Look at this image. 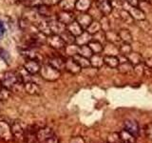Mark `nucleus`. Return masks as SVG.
Returning a JSON list of instances; mask_svg holds the SVG:
<instances>
[{
    "mask_svg": "<svg viewBox=\"0 0 152 143\" xmlns=\"http://www.w3.org/2000/svg\"><path fill=\"white\" fill-rule=\"evenodd\" d=\"M46 41L50 48L57 51L60 50H64L65 47L66 46L64 40L62 39V37L60 35H54V33H51L50 35H48L46 38Z\"/></svg>",
    "mask_w": 152,
    "mask_h": 143,
    "instance_id": "nucleus-4",
    "label": "nucleus"
},
{
    "mask_svg": "<svg viewBox=\"0 0 152 143\" xmlns=\"http://www.w3.org/2000/svg\"><path fill=\"white\" fill-rule=\"evenodd\" d=\"M5 32H6V29H5L3 23L0 21V39H2V37L5 35Z\"/></svg>",
    "mask_w": 152,
    "mask_h": 143,
    "instance_id": "nucleus-50",
    "label": "nucleus"
},
{
    "mask_svg": "<svg viewBox=\"0 0 152 143\" xmlns=\"http://www.w3.org/2000/svg\"><path fill=\"white\" fill-rule=\"evenodd\" d=\"M104 63L111 69H117V67L120 64L118 56L114 55H104Z\"/></svg>",
    "mask_w": 152,
    "mask_h": 143,
    "instance_id": "nucleus-26",
    "label": "nucleus"
},
{
    "mask_svg": "<svg viewBox=\"0 0 152 143\" xmlns=\"http://www.w3.org/2000/svg\"><path fill=\"white\" fill-rule=\"evenodd\" d=\"M11 97V90L3 87L0 91V101H5Z\"/></svg>",
    "mask_w": 152,
    "mask_h": 143,
    "instance_id": "nucleus-41",
    "label": "nucleus"
},
{
    "mask_svg": "<svg viewBox=\"0 0 152 143\" xmlns=\"http://www.w3.org/2000/svg\"><path fill=\"white\" fill-rule=\"evenodd\" d=\"M69 143H86L85 139L81 136H74L69 140Z\"/></svg>",
    "mask_w": 152,
    "mask_h": 143,
    "instance_id": "nucleus-46",
    "label": "nucleus"
},
{
    "mask_svg": "<svg viewBox=\"0 0 152 143\" xmlns=\"http://www.w3.org/2000/svg\"><path fill=\"white\" fill-rule=\"evenodd\" d=\"M118 35H119V38H120L121 43H128V44H131L133 41L131 32L128 31L127 29H121V30L118 32Z\"/></svg>",
    "mask_w": 152,
    "mask_h": 143,
    "instance_id": "nucleus-25",
    "label": "nucleus"
},
{
    "mask_svg": "<svg viewBox=\"0 0 152 143\" xmlns=\"http://www.w3.org/2000/svg\"><path fill=\"white\" fill-rule=\"evenodd\" d=\"M91 40H92V35H89V33L87 31H84L80 35L76 36V38H75V44L77 45V46L88 45Z\"/></svg>",
    "mask_w": 152,
    "mask_h": 143,
    "instance_id": "nucleus-20",
    "label": "nucleus"
},
{
    "mask_svg": "<svg viewBox=\"0 0 152 143\" xmlns=\"http://www.w3.org/2000/svg\"><path fill=\"white\" fill-rule=\"evenodd\" d=\"M56 18L58 20L63 23L64 25L68 26L70 23H72L73 21H75L76 16L73 13V12H68V11H60L58 13H57Z\"/></svg>",
    "mask_w": 152,
    "mask_h": 143,
    "instance_id": "nucleus-11",
    "label": "nucleus"
},
{
    "mask_svg": "<svg viewBox=\"0 0 152 143\" xmlns=\"http://www.w3.org/2000/svg\"><path fill=\"white\" fill-rule=\"evenodd\" d=\"M1 82H2L3 87L11 91H12V89L15 87V86L19 84H23L22 80L20 78V75H19L17 71H8L6 73H4Z\"/></svg>",
    "mask_w": 152,
    "mask_h": 143,
    "instance_id": "nucleus-1",
    "label": "nucleus"
},
{
    "mask_svg": "<svg viewBox=\"0 0 152 143\" xmlns=\"http://www.w3.org/2000/svg\"><path fill=\"white\" fill-rule=\"evenodd\" d=\"M119 17H120V19L124 23L128 24V25H131V24H133L135 21L130 15V13H128L126 9H121L120 11H119Z\"/></svg>",
    "mask_w": 152,
    "mask_h": 143,
    "instance_id": "nucleus-31",
    "label": "nucleus"
},
{
    "mask_svg": "<svg viewBox=\"0 0 152 143\" xmlns=\"http://www.w3.org/2000/svg\"><path fill=\"white\" fill-rule=\"evenodd\" d=\"M133 72L139 76H142V74H144L145 73V65H144V62L141 64H138L136 66H134V68H133Z\"/></svg>",
    "mask_w": 152,
    "mask_h": 143,
    "instance_id": "nucleus-42",
    "label": "nucleus"
},
{
    "mask_svg": "<svg viewBox=\"0 0 152 143\" xmlns=\"http://www.w3.org/2000/svg\"><path fill=\"white\" fill-rule=\"evenodd\" d=\"M25 1H26V0H25Z\"/></svg>",
    "mask_w": 152,
    "mask_h": 143,
    "instance_id": "nucleus-54",
    "label": "nucleus"
},
{
    "mask_svg": "<svg viewBox=\"0 0 152 143\" xmlns=\"http://www.w3.org/2000/svg\"><path fill=\"white\" fill-rule=\"evenodd\" d=\"M99 22H100V25H101V30L104 31V32L111 30L110 21H109V19L107 15H103V17L101 18V20Z\"/></svg>",
    "mask_w": 152,
    "mask_h": 143,
    "instance_id": "nucleus-39",
    "label": "nucleus"
},
{
    "mask_svg": "<svg viewBox=\"0 0 152 143\" xmlns=\"http://www.w3.org/2000/svg\"><path fill=\"white\" fill-rule=\"evenodd\" d=\"M119 133V137L122 141V143H135L136 142V137L131 135L129 132H127L125 129H123Z\"/></svg>",
    "mask_w": 152,
    "mask_h": 143,
    "instance_id": "nucleus-23",
    "label": "nucleus"
},
{
    "mask_svg": "<svg viewBox=\"0 0 152 143\" xmlns=\"http://www.w3.org/2000/svg\"><path fill=\"white\" fill-rule=\"evenodd\" d=\"M78 55H82L84 57H87V58H90L91 55H93L92 51L90 50V48L88 45H84V46H79L78 48Z\"/></svg>",
    "mask_w": 152,
    "mask_h": 143,
    "instance_id": "nucleus-36",
    "label": "nucleus"
},
{
    "mask_svg": "<svg viewBox=\"0 0 152 143\" xmlns=\"http://www.w3.org/2000/svg\"><path fill=\"white\" fill-rule=\"evenodd\" d=\"M39 74L44 80L50 81V82H53V81H56L60 78L61 72L55 69L54 67H52L49 63H46V64L41 65Z\"/></svg>",
    "mask_w": 152,
    "mask_h": 143,
    "instance_id": "nucleus-2",
    "label": "nucleus"
},
{
    "mask_svg": "<svg viewBox=\"0 0 152 143\" xmlns=\"http://www.w3.org/2000/svg\"><path fill=\"white\" fill-rule=\"evenodd\" d=\"M97 8L103 15H109L113 11V5L110 0H96Z\"/></svg>",
    "mask_w": 152,
    "mask_h": 143,
    "instance_id": "nucleus-9",
    "label": "nucleus"
},
{
    "mask_svg": "<svg viewBox=\"0 0 152 143\" xmlns=\"http://www.w3.org/2000/svg\"><path fill=\"white\" fill-rule=\"evenodd\" d=\"M126 59L128 62H130V63L133 65V66H136L138 64H141L144 62V59H142V56L141 54L137 52H131L130 54H128L126 56Z\"/></svg>",
    "mask_w": 152,
    "mask_h": 143,
    "instance_id": "nucleus-24",
    "label": "nucleus"
},
{
    "mask_svg": "<svg viewBox=\"0 0 152 143\" xmlns=\"http://www.w3.org/2000/svg\"><path fill=\"white\" fill-rule=\"evenodd\" d=\"M118 47H119V52H120V55L124 56H126L128 54H130L133 51L131 44H128V43H121Z\"/></svg>",
    "mask_w": 152,
    "mask_h": 143,
    "instance_id": "nucleus-38",
    "label": "nucleus"
},
{
    "mask_svg": "<svg viewBox=\"0 0 152 143\" xmlns=\"http://www.w3.org/2000/svg\"><path fill=\"white\" fill-rule=\"evenodd\" d=\"M75 4L76 0H61V2L59 3V7L61 11L72 12L75 9Z\"/></svg>",
    "mask_w": 152,
    "mask_h": 143,
    "instance_id": "nucleus-30",
    "label": "nucleus"
},
{
    "mask_svg": "<svg viewBox=\"0 0 152 143\" xmlns=\"http://www.w3.org/2000/svg\"><path fill=\"white\" fill-rule=\"evenodd\" d=\"M140 2H144V1H149V0H139Z\"/></svg>",
    "mask_w": 152,
    "mask_h": 143,
    "instance_id": "nucleus-52",
    "label": "nucleus"
},
{
    "mask_svg": "<svg viewBox=\"0 0 152 143\" xmlns=\"http://www.w3.org/2000/svg\"><path fill=\"white\" fill-rule=\"evenodd\" d=\"M106 38L107 42L113 43V44H117V43L121 42L118 35V32H114L112 30L106 32Z\"/></svg>",
    "mask_w": 152,
    "mask_h": 143,
    "instance_id": "nucleus-35",
    "label": "nucleus"
},
{
    "mask_svg": "<svg viewBox=\"0 0 152 143\" xmlns=\"http://www.w3.org/2000/svg\"><path fill=\"white\" fill-rule=\"evenodd\" d=\"M91 7L90 0H76L75 9L80 13H87Z\"/></svg>",
    "mask_w": 152,
    "mask_h": 143,
    "instance_id": "nucleus-27",
    "label": "nucleus"
},
{
    "mask_svg": "<svg viewBox=\"0 0 152 143\" xmlns=\"http://www.w3.org/2000/svg\"><path fill=\"white\" fill-rule=\"evenodd\" d=\"M49 21V25L50 28V31L54 35H61L66 30V26L64 25L63 23H61L57 18H48Z\"/></svg>",
    "mask_w": 152,
    "mask_h": 143,
    "instance_id": "nucleus-7",
    "label": "nucleus"
},
{
    "mask_svg": "<svg viewBox=\"0 0 152 143\" xmlns=\"http://www.w3.org/2000/svg\"><path fill=\"white\" fill-rule=\"evenodd\" d=\"M41 62L38 60H33V59H28L25 63H24L23 67L25 68L28 73L31 75H34L39 74L40 69H41Z\"/></svg>",
    "mask_w": 152,
    "mask_h": 143,
    "instance_id": "nucleus-10",
    "label": "nucleus"
},
{
    "mask_svg": "<svg viewBox=\"0 0 152 143\" xmlns=\"http://www.w3.org/2000/svg\"><path fill=\"white\" fill-rule=\"evenodd\" d=\"M104 143H108V142H104Z\"/></svg>",
    "mask_w": 152,
    "mask_h": 143,
    "instance_id": "nucleus-53",
    "label": "nucleus"
},
{
    "mask_svg": "<svg viewBox=\"0 0 152 143\" xmlns=\"http://www.w3.org/2000/svg\"><path fill=\"white\" fill-rule=\"evenodd\" d=\"M41 2L42 4L46 5V6L52 7V6H55V5H59L61 0H41Z\"/></svg>",
    "mask_w": 152,
    "mask_h": 143,
    "instance_id": "nucleus-45",
    "label": "nucleus"
},
{
    "mask_svg": "<svg viewBox=\"0 0 152 143\" xmlns=\"http://www.w3.org/2000/svg\"><path fill=\"white\" fill-rule=\"evenodd\" d=\"M90 67L94 69H100L104 66V56L100 54H93L89 58Z\"/></svg>",
    "mask_w": 152,
    "mask_h": 143,
    "instance_id": "nucleus-22",
    "label": "nucleus"
},
{
    "mask_svg": "<svg viewBox=\"0 0 152 143\" xmlns=\"http://www.w3.org/2000/svg\"><path fill=\"white\" fill-rule=\"evenodd\" d=\"M88 47L90 48V50L92 51L93 54H102L104 50V44H102L101 42L96 41L92 39L88 43Z\"/></svg>",
    "mask_w": 152,
    "mask_h": 143,
    "instance_id": "nucleus-33",
    "label": "nucleus"
},
{
    "mask_svg": "<svg viewBox=\"0 0 152 143\" xmlns=\"http://www.w3.org/2000/svg\"><path fill=\"white\" fill-rule=\"evenodd\" d=\"M126 4L129 5L131 7H138L140 3L139 0H126Z\"/></svg>",
    "mask_w": 152,
    "mask_h": 143,
    "instance_id": "nucleus-48",
    "label": "nucleus"
},
{
    "mask_svg": "<svg viewBox=\"0 0 152 143\" xmlns=\"http://www.w3.org/2000/svg\"><path fill=\"white\" fill-rule=\"evenodd\" d=\"M124 129L127 132H129L135 137H137L140 133L139 124L135 120H133V119H126V120H125V122H124Z\"/></svg>",
    "mask_w": 152,
    "mask_h": 143,
    "instance_id": "nucleus-13",
    "label": "nucleus"
},
{
    "mask_svg": "<svg viewBox=\"0 0 152 143\" xmlns=\"http://www.w3.org/2000/svg\"><path fill=\"white\" fill-rule=\"evenodd\" d=\"M75 20L79 23V25L83 28V30L86 31L88 29V27L93 21V17L88 13H81L79 15L76 16Z\"/></svg>",
    "mask_w": 152,
    "mask_h": 143,
    "instance_id": "nucleus-17",
    "label": "nucleus"
},
{
    "mask_svg": "<svg viewBox=\"0 0 152 143\" xmlns=\"http://www.w3.org/2000/svg\"><path fill=\"white\" fill-rule=\"evenodd\" d=\"M53 135H55V133L51 128L47 127V126L39 127L37 129V131H36L37 142L38 143H44L48 139V138H50Z\"/></svg>",
    "mask_w": 152,
    "mask_h": 143,
    "instance_id": "nucleus-6",
    "label": "nucleus"
},
{
    "mask_svg": "<svg viewBox=\"0 0 152 143\" xmlns=\"http://www.w3.org/2000/svg\"><path fill=\"white\" fill-rule=\"evenodd\" d=\"M61 37L62 39L64 40V42L66 43V45H70V44H75V36L73 35H71V33L69 32V31H65L63 33H61Z\"/></svg>",
    "mask_w": 152,
    "mask_h": 143,
    "instance_id": "nucleus-34",
    "label": "nucleus"
},
{
    "mask_svg": "<svg viewBox=\"0 0 152 143\" xmlns=\"http://www.w3.org/2000/svg\"><path fill=\"white\" fill-rule=\"evenodd\" d=\"M39 127L35 126H28L25 130V136H24V142L26 143H37L36 131Z\"/></svg>",
    "mask_w": 152,
    "mask_h": 143,
    "instance_id": "nucleus-14",
    "label": "nucleus"
},
{
    "mask_svg": "<svg viewBox=\"0 0 152 143\" xmlns=\"http://www.w3.org/2000/svg\"><path fill=\"white\" fill-rule=\"evenodd\" d=\"M145 135L149 140H152V123L147 124L145 127Z\"/></svg>",
    "mask_w": 152,
    "mask_h": 143,
    "instance_id": "nucleus-44",
    "label": "nucleus"
},
{
    "mask_svg": "<svg viewBox=\"0 0 152 143\" xmlns=\"http://www.w3.org/2000/svg\"><path fill=\"white\" fill-rule=\"evenodd\" d=\"M3 88V85H2V82H1V80H0V91H1V89Z\"/></svg>",
    "mask_w": 152,
    "mask_h": 143,
    "instance_id": "nucleus-51",
    "label": "nucleus"
},
{
    "mask_svg": "<svg viewBox=\"0 0 152 143\" xmlns=\"http://www.w3.org/2000/svg\"><path fill=\"white\" fill-rule=\"evenodd\" d=\"M66 31H69L71 33V35H73L75 37L80 35L81 33L84 32L83 28L79 25V23L76 21V20L73 21L72 23H70L69 25L66 26Z\"/></svg>",
    "mask_w": 152,
    "mask_h": 143,
    "instance_id": "nucleus-28",
    "label": "nucleus"
},
{
    "mask_svg": "<svg viewBox=\"0 0 152 143\" xmlns=\"http://www.w3.org/2000/svg\"><path fill=\"white\" fill-rule=\"evenodd\" d=\"M126 11L130 13V15L132 16V18L136 21H142V20H145V13L142 11V10L139 7H131L129 5L126 4Z\"/></svg>",
    "mask_w": 152,
    "mask_h": 143,
    "instance_id": "nucleus-16",
    "label": "nucleus"
},
{
    "mask_svg": "<svg viewBox=\"0 0 152 143\" xmlns=\"http://www.w3.org/2000/svg\"><path fill=\"white\" fill-rule=\"evenodd\" d=\"M21 55L25 57V58L28 59H33V60H38L40 61L42 60V56L41 55H39L38 52H36L34 51V49H30V48H26L23 51H21Z\"/></svg>",
    "mask_w": 152,
    "mask_h": 143,
    "instance_id": "nucleus-21",
    "label": "nucleus"
},
{
    "mask_svg": "<svg viewBox=\"0 0 152 143\" xmlns=\"http://www.w3.org/2000/svg\"><path fill=\"white\" fill-rule=\"evenodd\" d=\"M0 139L6 142L13 139L11 124H9L5 120L0 121Z\"/></svg>",
    "mask_w": 152,
    "mask_h": 143,
    "instance_id": "nucleus-5",
    "label": "nucleus"
},
{
    "mask_svg": "<svg viewBox=\"0 0 152 143\" xmlns=\"http://www.w3.org/2000/svg\"><path fill=\"white\" fill-rule=\"evenodd\" d=\"M107 142L108 143H122L120 137H119L118 133H112L111 135H109Z\"/></svg>",
    "mask_w": 152,
    "mask_h": 143,
    "instance_id": "nucleus-43",
    "label": "nucleus"
},
{
    "mask_svg": "<svg viewBox=\"0 0 152 143\" xmlns=\"http://www.w3.org/2000/svg\"><path fill=\"white\" fill-rule=\"evenodd\" d=\"M12 137L14 140L17 142H23L24 141V136H25V130L26 128L22 125L21 121L15 120L11 124Z\"/></svg>",
    "mask_w": 152,
    "mask_h": 143,
    "instance_id": "nucleus-3",
    "label": "nucleus"
},
{
    "mask_svg": "<svg viewBox=\"0 0 152 143\" xmlns=\"http://www.w3.org/2000/svg\"><path fill=\"white\" fill-rule=\"evenodd\" d=\"M72 58L77 62V64L81 67L82 69H88L90 67V62H89V59L87 58V57H84L80 55H75L72 56Z\"/></svg>",
    "mask_w": 152,
    "mask_h": 143,
    "instance_id": "nucleus-32",
    "label": "nucleus"
},
{
    "mask_svg": "<svg viewBox=\"0 0 152 143\" xmlns=\"http://www.w3.org/2000/svg\"><path fill=\"white\" fill-rule=\"evenodd\" d=\"M48 63L61 72L62 70H65L66 58H64V57H62V56H52L49 59Z\"/></svg>",
    "mask_w": 152,
    "mask_h": 143,
    "instance_id": "nucleus-18",
    "label": "nucleus"
},
{
    "mask_svg": "<svg viewBox=\"0 0 152 143\" xmlns=\"http://www.w3.org/2000/svg\"><path fill=\"white\" fill-rule=\"evenodd\" d=\"M86 31H87L89 33V35H94L95 33H97L98 32L101 31V25H100V22L93 20L91 22V24H90V25L88 27V29Z\"/></svg>",
    "mask_w": 152,
    "mask_h": 143,
    "instance_id": "nucleus-37",
    "label": "nucleus"
},
{
    "mask_svg": "<svg viewBox=\"0 0 152 143\" xmlns=\"http://www.w3.org/2000/svg\"><path fill=\"white\" fill-rule=\"evenodd\" d=\"M35 27L37 29V31H39L40 33H42L43 35L48 36L51 35V31L49 25V21H48V18H44V17H40L38 20L34 23Z\"/></svg>",
    "mask_w": 152,
    "mask_h": 143,
    "instance_id": "nucleus-8",
    "label": "nucleus"
},
{
    "mask_svg": "<svg viewBox=\"0 0 152 143\" xmlns=\"http://www.w3.org/2000/svg\"><path fill=\"white\" fill-rule=\"evenodd\" d=\"M23 90L26 94L30 95H39L41 93V88L37 83L33 82V81H28L23 84Z\"/></svg>",
    "mask_w": 152,
    "mask_h": 143,
    "instance_id": "nucleus-15",
    "label": "nucleus"
},
{
    "mask_svg": "<svg viewBox=\"0 0 152 143\" xmlns=\"http://www.w3.org/2000/svg\"><path fill=\"white\" fill-rule=\"evenodd\" d=\"M102 54H104V55H114V56H118L120 55L119 52V47L116 44H113V43L107 42L104 45V50Z\"/></svg>",
    "mask_w": 152,
    "mask_h": 143,
    "instance_id": "nucleus-19",
    "label": "nucleus"
},
{
    "mask_svg": "<svg viewBox=\"0 0 152 143\" xmlns=\"http://www.w3.org/2000/svg\"><path fill=\"white\" fill-rule=\"evenodd\" d=\"M65 70L66 72H69L71 74H78L81 73L82 68L77 64V62H76L72 57H68V58H66Z\"/></svg>",
    "mask_w": 152,
    "mask_h": 143,
    "instance_id": "nucleus-12",
    "label": "nucleus"
},
{
    "mask_svg": "<svg viewBox=\"0 0 152 143\" xmlns=\"http://www.w3.org/2000/svg\"><path fill=\"white\" fill-rule=\"evenodd\" d=\"M44 143H59V138L57 137L56 135H53L50 138H48V139Z\"/></svg>",
    "mask_w": 152,
    "mask_h": 143,
    "instance_id": "nucleus-47",
    "label": "nucleus"
},
{
    "mask_svg": "<svg viewBox=\"0 0 152 143\" xmlns=\"http://www.w3.org/2000/svg\"><path fill=\"white\" fill-rule=\"evenodd\" d=\"M144 65L148 68H152V57H148L144 61Z\"/></svg>",
    "mask_w": 152,
    "mask_h": 143,
    "instance_id": "nucleus-49",
    "label": "nucleus"
},
{
    "mask_svg": "<svg viewBox=\"0 0 152 143\" xmlns=\"http://www.w3.org/2000/svg\"><path fill=\"white\" fill-rule=\"evenodd\" d=\"M78 48L79 46H77L76 44H70V45H66L64 50L66 52V54L69 55V57H72L73 55L78 54Z\"/></svg>",
    "mask_w": 152,
    "mask_h": 143,
    "instance_id": "nucleus-40",
    "label": "nucleus"
},
{
    "mask_svg": "<svg viewBox=\"0 0 152 143\" xmlns=\"http://www.w3.org/2000/svg\"><path fill=\"white\" fill-rule=\"evenodd\" d=\"M133 68H134V66H133L130 62H128L127 60L126 61H124V62H121L119 66L117 67V70L120 74H129L133 71Z\"/></svg>",
    "mask_w": 152,
    "mask_h": 143,
    "instance_id": "nucleus-29",
    "label": "nucleus"
}]
</instances>
